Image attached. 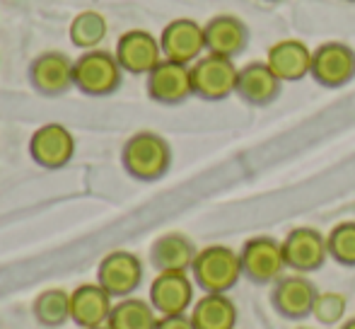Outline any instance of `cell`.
I'll list each match as a JSON object with an SVG mask.
<instances>
[{
	"label": "cell",
	"instance_id": "2e32d148",
	"mask_svg": "<svg viewBox=\"0 0 355 329\" xmlns=\"http://www.w3.org/2000/svg\"><path fill=\"white\" fill-rule=\"evenodd\" d=\"M114 298L94 283H80L71 291V322L80 329L107 327L109 315L114 310Z\"/></svg>",
	"mask_w": 355,
	"mask_h": 329
},
{
	"label": "cell",
	"instance_id": "6da1fadb",
	"mask_svg": "<svg viewBox=\"0 0 355 329\" xmlns=\"http://www.w3.org/2000/svg\"><path fill=\"white\" fill-rule=\"evenodd\" d=\"M121 164L138 182H157L172 167V146L155 131H138L123 143Z\"/></svg>",
	"mask_w": 355,
	"mask_h": 329
},
{
	"label": "cell",
	"instance_id": "cb8c5ba5",
	"mask_svg": "<svg viewBox=\"0 0 355 329\" xmlns=\"http://www.w3.org/2000/svg\"><path fill=\"white\" fill-rule=\"evenodd\" d=\"M107 17L97 10H83L73 17L68 34H71V42L83 51H92L99 49V44L107 39Z\"/></svg>",
	"mask_w": 355,
	"mask_h": 329
},
{
	"label": "cell",
	"instance_id": "5b68a950",
	"mask_svg": "<svg viewBox=\"0 0 355 329\" xmlns=\"http://www.w3.org/2000/svg\"><path fill=\"white\" fill-rule=\"evenodd\" d=\"M237 73L239 68L234 66V58L203 53L198 61L191 63L193 94L206 102L227 99L237 90Z\"/></svg>",
	"mask_w": 355,
	"mask_h": 329
},
{
	"label": "cell",
	"instance_id": "4fadbf2b",
	"mask_svg": "<svg viewBox=\"0 0 355 329\" xmlns=\"http://www.w3.org/2000/svg\"><path fill=\"white\" fill-rule=\"evenodd\" d=\"M309 76L322 87H343L355 78V51L343 42H324L314 49Z\"/></svg>",
	"mask_w": 355,
	"mask_h": 329
},
{
	"label": "cell",
	"instance_id": "8992f818",
	"mask_svg": "<svg viewBox=\"0 0 355 329\" xmlns=\"http://www.w3.org/2000/svg\"><path fill=\"white\" fill-rule=\"evenodd\" d=\"M143 262L136 252L128 249H114L104 254L97 264V283L114 298H128L141 288L143 283Z\"/></svg>",
	"mask_w": 355,
	"mask_h": 329
},
{
	"label": "cell",
	"instance_id": "f546056e",
	"mask_svg": "<svg viewBox=\"0 0 355 329\" xmlns=\"http://www.w3.org/2000/svg\"><path fill=\"white\" fill-rule=\"evenodd\" d=\"M346 3H355V0H346Z\"/></svg>",
	"mask_w": 355,
	"mask_h": 329
},
{
	"label": "cell",
	"instance_id": "e0dca14e",
	"mask_svg": "<svg viewBox=\"0 0 355 329\" xmlns=\"http://www.w3.org/2000/svg\"><path fill=\"white\" fill-rule=\"evenodd\" d=\"M281 85L283 81L271 71V66L266 61H252L239 68L234 94L242 102L252 104V107H266V104L278 99Z\"/></svg>",
	"mask_w": 355,
	"mask_h": 329
},
{
	"label": "cell",
	"instance_id": "9c48e42d",
	"mask_svg": "<svg viewBox=\"0 0 355 329\" xmlns=\"http://www.w3.org/2000/svg\"><path fill=\"white\" fill-rule=\"evenodd\" d=\"M319 288L307 278V273H290L281 276L271 288V305L285 320H307L314 310Z\"/></svg>",
	"mask_w": 355,
	"mask_h": 329
},
{
	"label": "cell",
	"instance_id": "3957f363",
	"mask_svg": "<svg viewBox=\"0 0 355 329\" xmlns=\"http://www.w3.org/2000/svg\"><path fill=\"white\" fill-rule=\"evenodd\" d=\"M123 78V68L116 53L92 49L75 58V87L89 97H107L116 92Z\"/></svg>",
	"mask_w": 355,
	"mask_h": 329
},
{
	"label": "cell",
	"instance_id": "9a60e30c",
	"mask_svg": "<svg viewBox=\"0 0 355 329\" xmlns=\"http://www.w3.org/2000/svg\"><path fill=\"white\" fill-rule=\"evenodd\" d=\"M29 83L46 97H58L75 87V61L63 51H46L29 66Z\"/></svg>",
	"mask_w": 355,
	"mask_h": 329
},
{
	"label": "cell",
	"instance_id": "f1b7e54d",
	"mask_svg": "<svg viewBox=\"0 0 355 329\" xmlns=\"http://www.w3.org/2000/svg\"><path fill=\"white\" fill-rule=\"evenodd\" d=\"M94 329H109V327H94Z\"/></svg>",
	"mask_w": 355,
	"mask_h": 329
},
{
	"label": "cell",
	"instance_id": "ac0fdd59",
	"mask_svg": "<svg viewBox=\"0 0 355 329\" xmlns=\"http://www.w3.org/2000/svg\"><path fill=\"white\" fill-rule=\"evenodd\" d=\"M312 49L300 39H281L266 53V63L283 83H297L312 73Z\"/></svg>",
	"mask_w": 355,
	"mask_h": 329
},
{
	"label": "cell",
	"instance_id": "ba28073f",
	"mask_svg": "<svg viewBox=\"0 0 355 329\" xmlns=\"http://www.w3.org/2000/svg\"><path fill=\"white\" fill-rule=\"evenodd\" d=\"M281 242H283L285 264L295 273L319 271L329 259L327 235L319 233L317 228H309V226L293 228Z\"/></svg>",
	"mask_w": 355,
	"mask_h": 329
},
{
	"label": "cell",
	"instance_id": "52a82bcc",
	"mask_svg": "<svg viewBox=\"0 0 355 329\" xmlns=\"http://www.w3.org/2000/svg\"><path fill=\"white\" fill-rule=\"evenodd\" d=\"M196 281L191 271H157L150 283V305L157 315H184L196 303Z\"/></svg>",
	"mask_w": 355,
	"mask_h": 329
},
{
	"label": "cell",
	"instance_id": "30bf717a",
	"mask_svg": "<svg viewBox=\"0 0 355 329\" xmlns=\"http://www.w3.org/2000/svg\"><path fill=\"white\" fill-rule=\"evenodd\" d=\"M145 90L148 97L157 104H182L193 94V81H191V66L177 61H162L148 73Z\"/></svg>",
	"mask_w": 355,
	"mask_h": 329
},
{
	"label": "cell",
	"instance_id": "7402d4cb",
	"mask_svg": "<svg viewBox=\"0 0 355 329\" xmlns=\"http://www.w3.org/2000/svg\"><path fill=\"white\" fill-rule=\"evenodd\" d=\"M34 320L46 329H58L71 322V291L66 288H44L32 301Z\"/></svg>",
	"mask_w": 355,
	"mask_h": 329
},
{
	"label": "cell",
	"instance_id": "7a4b0ae2",
	"mask_svg": "<svg viewBox=\"0 0 355 329\" xmlns=\"http://www.w3.org/2000/svg\"><path fill=\"white\" fill-rule=\"evenodd\" d=\"M191 276L203 293H230L244 276L239 252L227 245L201 247L193 259Z\"/></svg>",
	"mask_w": 355,
	"mask_h": 329
},
{
	"label": "cell",
	"instance_id": "1f68e13d",
	"mask_svg": "<svg viewBox=\"0 0 355 329\" xmlns=\"http://www.w3.org/2000/svg\"><path fill=\"white\" fill-rule=\"evenodd\" d=\"M302 329H307V327H302Z\"/></svg>",
	"mask_w": 355,
	"mask_h": 329
},
{
	"label": "cell",
	"instance_id": "4dcf8cb0",
	"mask_svg": "<svg viewBox=\"0 0 355 329\" xmlns=\"http://www.w3.org/2000/svg\"><path fill=\"white\" fill-rule=\"evenodd\" d=\"M268 3H276V0H268Z\"/></svg>",
	"mask_w": 355,
	"mask_h": 329
},
{
	"label": "cell",
	"instance_id": "4316f807",
	"mask_svg": "<svg viewBox=\"0 0 355 329\" xmlns=\"http://www.w3.org/2000/svg\"><path fill=\"white\" fill-rule=\"evenodd\" d=\"M155 329H196V325H193L191 315L184 312V315H162Z\"/></svg>",
	"mask_w": 355,
	"mask_h": 329
},
{
	"label": "cell",
	"instance_id": "d4e9b609",
	"mask_svg": "<svg viewBox=\"0 0 355 329\" xmlns=\"http://www.w3.org/2000/svg\"><path fill=\"white\" fill-rule=\"evenodd\" d=\"M329 257L341 267H355V221H343L327 235Z\"/></svg>",
	"mask_w": 355,
	"mask_h": 329
},
{
	"label": "cell",
	"instance_id": "8fae6325",
	"mask_svg": "<svg viewBox=\"0 0 355 329\" xmlns=\"http://www.w3.org/2000/svg\"><path fill=\"white\" fill-rule=\"evenodd\" d=\"M159 47H162V56L167 61L191 66L193 61H198L206 53V32H203V24H198L191 17L172 19L162 29V34H159Z\"/></svg>",
	"mask_w": 355,
	"mask_h": 329
},
{
	"label": "cell",
	"instance_id": "44dd1931",
	"mask_svg": "<svg viewBox=\"0 0 355 329\" xmlns=\"http://www.w3.org/2000/svg\"><path fill=\"white\" fill-rule=\"evenodd\" d=\"M189 315L196 329H234L239 312L227 293H203Z\"/></svg>",
	"mask_w": 355,
	"mask_h": 329
},
{
	"label": "cell",
	"instance_id": "d6986e66",
	"mask_svg": "<svg viewBox=\"0 0 355 329\" xmlns=\"http://www.w3.org/2000/svg\"><path fill=\"white\" fill-rule=\"evenodd\" d=\"M206 32V53H215V56L234 58L247 49L249 42V29L234 15H218L211 17L203 24Z\"/></svg>",
	"mask_w": 355,
	"mask_h": 329
},
{
	"label": "cell",
	"instance_id": "ffe728a7",
	"mask_svg": "<svg viewBox=\"0 0 355 329\" xmlns=\"http://www.w3.org/2000/svg\"><path fill=\"white\" fill-rule=\"evenodd\" d=\"M198 247L184 233H164L150 245V264L155 271H191Z\"/></svg>",
	"mask_w": 355,
	"mask_h": 329
},
{
	"label": "cell",
	"instance_id": "83f0119b",
	"mask_svg": "<svg viewBox=\"0 0 355 329\" xmlns=\"http://www.w3.org/2000/svg\"><path fill=\"white\" fill-rule=\"evenodd\" d=\"M338 329H355V317H351V320H343Z\"/></svg>",
	"mask_w": 355,
	"mask_h": 329
},
{
	"label": "cell",
	"instance_id": "484cf974",
	"mask_svg": "<svg viewBox=\"0 0 355 329\" xmlns=\"http://www.w3.org/2000/svg\"><path fill=\"white\" fill-rule=\"evenodd\" d=\"M346 296L343 293H322L319 291L317 301H314V320L322 322V325H338V322H343V317H346Z\"/></svg>",
	"mask_w": 355,
	"mask_h": 329
},
{
	"label": "cell",
	"instance_id": "277c9868",
	"mask_svg": "<svg viewBox=\"0 0 355 329\" xmlns=\"http://www.w3.org/2000/svg\"><path fill=\"white\" fill-rule=\"evenodd\" d=\"M239 259H242V273L257 286H273L281 276H285V254L283 242H278L271 235L249 237L239 247Z\"/></svg>",
	"mask_w": 355,
	"mask_h": 329
},
{
	"label": "cell",
	"instance_id": "7c38bea8",
	"mask_svg": "<svg viewBox=\"0 0 355 329\" xmlns=\"http://www.w3.org/2000/svg\"><path fill=\"white\" fill-rule=\"evenodd\" d=\"M29 155L44 169H61L75 155V136L63 124H44L29 138Z\"/></svg>",
	"mask_w": 355,
	"mask_h": 329
},
{
	"label": "cell",
	"instance_id": "603a6c76",
	"mask_svg": "<svg viewBox=\"0 0 355 329\" xmlns=\"http://www.w3.org/2000/svg\"><path fill=\"white\" fill-rule=\"evenodd\" d=\"M157 310L143 298H119L109 315V329H155L157 327Z\"/></svg>",
	"mask_w": 355,
	"mask_h": 329
},
{
	"label": "cell",
	"instance_id": "5bb4252c",
	"mask_svg": "<svg viewBox=\"0 0 355 329\" xmlns=\"http://www.w3.org/2000/svg\"><path fill=\"white\" fill-rule=\"evenodd\" d=\"M114 53H116L123 73H131V76H148L164 58L159 39L155 34H150L148 29H128V32H123L119 37Z\"/></svg>",
	"mask_w": 355,
	"mask_h": 329
}]
</instances>
